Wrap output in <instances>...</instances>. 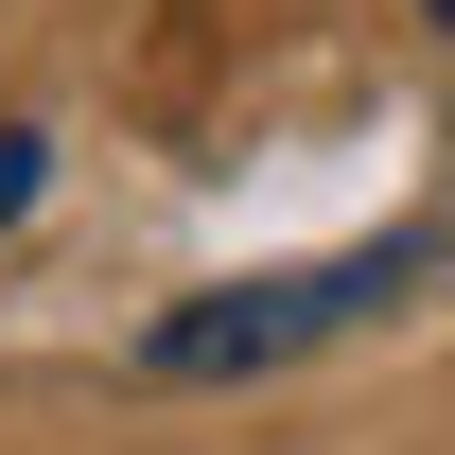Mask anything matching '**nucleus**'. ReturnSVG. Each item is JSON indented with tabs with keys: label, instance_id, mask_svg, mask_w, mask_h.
I'll return each instance as SVG.
<instances>
[{
	"label": "nucleus",
	"instance_id": "1",
	"mask_svg": "<svg viewBox=\"0 0 455 455\" xmlns=\"http://www.w3.org/2000/svg\"><path fill=\"white\" fill-rule=\"evenodd\" d=\"M438 263V228H403V245H350V263H281V281H228V298H175L158 333H140V386H245V368H298V350L368 333L403 315Z\"/></svg>",
	"mask_w": 455,
	"mask_h": 455
},
{
	"label": "nucleus",
	"instance_id": "2",
	"mask_svg": "<svg viewBox=\"0 0 455 455\" xmlns=\"http://www.w3.org/2000/svg\"><path fill=\"white\" fill-rule=\"evenodd\" d=\"M18 211H36V140H0V228H18Z\"/></svg>",
	"mask_w": 455,
	"mask_h": 455
},
{
	"label": "nucleus",
	"instance_id": "3",
	"mask_svg": "<svg viewBox=\"0 0 455 455\" xmlns=\"http://www.w3.org/2000/svg\"><path fill=\"white\" fill-rule=\"evenodd\" d=\"M438 36H455V0H438Z\"/></svg>",
	"mask_w": 455,
	"mask_h": 455
}]
</instances>
